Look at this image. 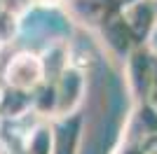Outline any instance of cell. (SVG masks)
Here are the masks:
<instances>
[{
  "instance_id": "obj_1",
  "label": "cell",
  "mask_w": 157,
  "mask_h": 154,
  "mask_svg": "<svg viewBox=\"0 0 157 154\" xmlns=\"http://www.w3.org/2000/svg\"><path fill=\"white\" fill-rule=\"evenodd\" d=\"M5 82L17 94H31V91H35L40 84L45 82L42 58L31 54V51L17 54L5 68Z\"/></svg>"
},
{
  "instance_id": "obj_2",
  "label": "cell",
  "mask_w": 157,
  "mask_h": 154,
  "mask_svg": "<svg viewBox=\"0 0 157 154\" xmlns=\"http://www.w3.org/2000/svg\"><path fill=\"white\" fill-rule=\"evenodd\" d=\"M52 84H54V98H56L54 115L68 117L73 110L78 108V103L82 101V91H85L82 72L75 70V68H66Z\"/></svg>"
},
{
  "instance_id": "obj_3",
  "label": "cell",
  "mask_w": 157,
  "mask_h": 154,
  "mask_svg": "<svg viewBox=\"0 0 157 154\" xmlns=\"http://www.w3.org/2000/svg\"><path fill=\"white\" fill-rule=\"evenodd\" d=\"M54 149V138H52V131L45 126L35 128L26 140V147L21 154H52Z\"/></svg>"
},
{
  "instance_id": "obj_4",
  "label": "cell",
  "mask_w": 157,
  "mask_h": 154,
  "mask_svg": "<svg viewBox=\"0 0 157 154\" xmlns=\"http://www.w3.org/2000/svg\"><path fill=\"white\" fill-rule=\"evenodd\" d=\"M17 31H19V14L17 9L2 5L0 7V45H7L17 38Z\"/></svg>"
},
{
  "instance_id": "obj_5",
  "label": "cell",
  "mask_w": 157,
  "mask_h": 154,
  "mask_svg": "<svg viewBox=\"0 0 157 154\" xmlns=\"http://www.w3.org/2000/svg\"><path fill=\"white\" fill-rule=\"evenodd\" d=\"M152 2H155V12H157V0H152Z\"/></svg>"
}]
</instances>
